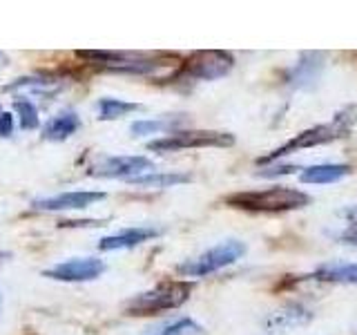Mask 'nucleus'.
<instances>
[{"label": "nucleus", "mask_w": 357, "mask_h": 335, "mask_svg": "<svg viewBox=\"0 0 357 335\" xmlns=\"http://www.w3.org/2000/svg\"><path fill=\"white\" fill-rule=\"evenodd\" d=\"M357 123V105H346L342 112H337L333 119V123H321V126H312L308 130H301L297 137L288 139L284 145H279L273 152H268L266 156H259L257 163L266 165V163H273L282 156H288L293 152L299 150H308V148H317V145H326L333 143L342 137L349 134V130Z\"/></svg>", "instance_id": "obj_1"}, {"label": "nucleus", "mask_w": 357, "mask_h": 335, "mask_svg": "<svg viewBox=\"0 0 357 335\" xmlns=\"http://www.w3.org/2000/svg\"><path fill=\"white\" fill-rule=\"evenodd\" d=\"M226 204L248 212H288L310 204V197L290 186H273L264 190H243L226 199Z\"/></svg>", "instance_id": "obj_2"}, {"label": "nucleus", "mask_w": 357, "mask_h": 335, "mask_svg": "<svg viewBox=\"0 0 357 335\" xmlns=\"http://www.w3.org/2000/svg\"><path fill=\"white\" fill-rule=\"evenodd\" d=\"M190 293H192V284L190 282H163L154 286L152 290L137 295L126 304L128 315H159V313L178 308L185 304Z\"/></svg>", "instance_id": "obj_3"}, {"label": "nucleus", "mask_w": 357, "mask_h": 335, "mask_svg": "<svg viewBox=\"0 0 357 335\" xmlns=\"http://www.w3.org/2000/svg\"><path fill=\"white\" fill-rule=\"evenodd\" d=\"M234 145V134L215 130H174L163 139L148 143L152 152H178L192 148H230Z\"/></svg>", "instance_id": "obj_4"}, {"label": "nucleus", "mask_w": 357, "mask_h": 335, "mask_svg": "<svg viewBox=\"0 0 357 335\" xmlns=\"http://www.w3.org/2000/svg\"><path fill=\"white\" fill-rule=\"evenodd\" d=\"M243 255H245V244L239 239H228V241L217 244L215 248L201 253L195 260L181 264L178 266V273H183L188 277H206L234 264L237 260H241Z\"/></svg>", "instance_id": "obj_5"}, {"label": "nucleus", "mask_w": 357, "mask_h": 335, "mask_svg": "<svg viewBox=\"0 0 357 335\" xmlns=\"http://www.w3.org/2000/svg\"><path fill=\"white\" fill-rule=\"evenodd\" d=\"M78 56L89 63L105 67L109 72L141 74V76H150L165 65L156 56H145L134 52H78Z\"/></svg>", "instance_id": "obj_6"}, {"label": "nucleus", "mask_w": 357, "mask_h": 335, "mask_svg": "<svg viewBox=\"0 0 357 335\" xmlns=\"http://www.w3.org/2000/svg\"><path fill=\"white\" fill-rule=\"evenodd\" d=\"M232 67H234L232 54L221 50H204L190 56L183 63V72L185 76L195 78V81H217V78L230 74Z\"/></svg>", "instance_id": "obj_7"}, {"label": "nucleus", "mask_w": 357, "mask_h": 335, "mask_svg": "<svg viewBox=\"0 0 357 335\" xmlns=\"http://www.w3.org/2000/svg\"><path fill=\"white\" fill-rule=\"evenodd\" d=\"M154 172V163L148 156H137V154H126V156H105L98 163L89 168L92 177H103V179H139L143 174Z\"/></svg>", "instance_id": "obj_8"}, {"label": "nucleus", "mask_w": 357, "mask_h": 335, "mask_svg": "<svg viewBox=\"0 0 357 335\" xmlns=\"http://www.w3.org/2000/svg\"><path fill=\"white\" fill-rule=\"evenodd\" d=\"M105 271V264L96 257H74L54 268H47L43 275L59 282H89V279L100 277Z\"/></svg>", "instance_id": "obj_9"}, {"label": "nucleus", "mask_w": 357, "mask_h": 335, "mask_svg": "<svg viewBox=\"0 0 357 335\" xmlns=\"http://www.w3.org/2000/svg\"><path fill=\"white\" fill-rule=\"evenodd\" d=\"M100 199H105V193H98V190H72V193H61V195H54V197L33 199L31 206L36 210H47V212L83 210V208L94 206Z\"/></svg>", "instance_id": "obj_10"}, {"label": "nucleus", "mask_w": 357, "mask_h": 335, "mask_svg": "<svg viewBox=\"0 0 357 335\" xmlns=\"http://www.w3.org/2000/svg\"><path fill=\"white\" fill-rule=\"evenodd\" d=\"M324 70V56L319 52H304L299 56L297 65L293 67V72L288 74V83L297 89L312 87L321 76Z\"/></svg>", "instance_id": "obj_11"}, {"label": "nucleus", "mask_w": 357, "mask_h": 335, "mask_svg": "<svg viewBox=\"0 0 357 335\" xmlns=\"http://www.w3.org/2000/svg\"><path fill=\"white\" fill-rule=\"evenodd\" d=\"M312 320V313L301 306V304H286L284 308H277L275 313L266 318L264 327L273 333H286V331H293L297 327H304Z\"/></svg>", "instance_id": "obj_12"}, {"label": "nucleus", "mask_w": 357, "mask_h": 335, "mask_svg": "<svg viewBox=\"0 0 357 335\" xmlns=\"http://www.w3.org/2000/svg\"><path fill=\"white\" fill-rule=\"evenodd\" d=\"M161 228H150V226H139V228H126L116 234H109V237H103L98 241L100 251H126V248H134L143 241H150L154 237H159Z\"/></svg>", "instance_id": "obj_13"}, {"label": "nucleus", "mask_w": 357, "mask_h": 335, "mask_svg": "<svg viewBox=\"0 0 357 335\" xmlns=\"http://www.w3.org/2000/svg\"><path fill=\"white\" fill-rule=\"evenodd\" d=\"M78 130H81V117H78L74 110H63V112H59V114L52 117L47 123H45L40 137L45 141L59 143V141H67Z\"/></svg>", "instance_id": "obj_14"}, {"label": "nucleus", "mask_w": 357, "mask_h": 335, "mask_svg": "<svg viewBox=\"0 0 357 335\" xmlns=\"http://www.w3.org/2000/svg\"><path fill=\"white\" fill-rule=\"evenodd\" d=\"M353 172V168L349 163H317L304 168L299 174L301 184H335L342 181L344 177H349Z\"/></svg>", "instance_id": "obj_15"}, {"label": "nucleus", "mask_w": 357, "mask_h": 335, "mask_svg": "<svg viewBox=\"0 0 357 335\" xmlns=\"http://www.w3.org/2000/svg\"><path fill=\"white\" fill-rule=\"evenodd\" d=\"M319 282L331 284H353L357 286V264H335V266H321L319 271L310 275Z\"/></svg>", "instance_id": "obj_16"}, {"label": "nucleus", "mask_w": 357, "mask_h": 335, "mask_svg": "<svg viewBox=\"0 0 357 335\" xmlns=\"http://www.w3.org/2000/svg\"><path fill=\"white\" fill-rule=\"evenodd\" d=\"M185 121V114H170V117H159V119H143V121H134L130 132L134 137H145V134H156V132H165L176 128L178 123Z\"/></svg>", "instance_id": "obj_17"}, {"label": "nucleus", "mask_w": 357, "mask_h": 335, "mask_svg": "<svg viewBox=\"0 0 357 335\" xmlns=\"http://www.w3.org/2000/svg\"><path fill=\"white\" fill-rule=\"evenodd\" d=\"M185 181H190V174H183V172H150L139 179H132L130 184L143 186V188H172L176 184H185Z\"/></svg>", "instance_id": "obj_18"}, {"label": "nucleus", "mask_w": 357, "mask_h": 335, "mask_svg": "<svg viewBox=\"0 0 357 335\" xmlns=\"http://www.w3.org/2000/svg\"><path fill=\"white\" fill-rule=\"evenodd\" d=\"M137 110H141L139 103H130V100H123V98H100L98 100V119L100 121H114V119H121Z\"/></svg>", "instance_id": "obj_19"}, {"label": "nucleus", "mask_w": 357, "mask_h": 335, "mask_svg": "<svg viewBox=\"0 0 357 335\" xmlns=\"http://www.w3.org/2000/svg\"><path fill=\"white\" fill-rule=\"evenodd\" d=\"M14 107L18 112V119H20V128L22 130H36L38 123H40V117H38V107L31 103L29 98L25 96H18L14 100Z\"/></svg>", "instance_id": "obj_20"}, {"label": "nucleus", "mask_w": 357, "mask_h": 335, "mask_svg": "<svg viewBox=\"0 0 357 335\" xmlns=\"http://www.w3.org/2000/svg\"><path fill=\"white\" fill-rule=\"evenodd\" d=\"M20 87H31V89H36V92L47 94V87L59 89V81H56L54 76H47V74H43V76H27V78H18L16 83L7 85V92H11V89H20Z\"/></svg>", "instance_id": "obj_21"}, {"label": "nucleus", "mask_w": 357, "mask_h": 335, "mask_svg": "<svg viewBox=\"0 0 357 335\" xmlns=\"http://www.w3.org/2000/svg\"><path fill=\"white\" fill-rule=\"evenodd\" d=\"M161 335H206V329L201 327V324H197L195 320L183 318V320L172 322L170 327H165Z\"/></svg>", "instance_id": "obj_22"}, {"label": "nucleus", "mask_w": 357, "mask_h": 335, "mask_svg": "<svg viewBox=\"0 0 357 335\" xmlns=\"http://www.w3.org/2000/svg\"><path fill=\"white\" fill-rule=\"evenodd\" d=\"M295 170H299L297 165H273V168H264V170H259L257 174L259 177H284V174H293Z\"/></svg>", "instance_id": "obj_23"}, {"label": "nucleus", "mask_w": 357, "mask_h": 335, "mask_svg": "<svg viewBox=\"0 0 357 335\" xmlns=\"http://www.w3.org/2000/svg\"><path fill=\"white\" fill-rule=\"evenodd\" d=\"M14 132V119L9 112H0V137H11Z\"/></svg>", "instance_id": "obj_24"}, {"label": "nucleus", "mask_w": 357, "mask_h": 335, "mask_svg": "<svg viewBox=\"0 0 357 335\" xmlns=\"http://www.w3.org/2000/svg\"><path fill=\"white\" fill-rule=\"evenodd\" d=\"M346 215H349V221H351V223H355V226H357V208L346 210Z\"/></svg>", "instance_id": "obj_25"}, {"label": "nucleus", "mask_w": 357, "mask_h": 335, "mask_svg": "<svg viewBox=\"0 0 357 335\" xmlns=\"http://www.w3.org/2000/svg\"><path fill=\"white\" fill-rule=\"evenodd\" d=\"M3 257H9V255H5V253H0V260H3Z\"/></svg>", "instance_id": "obj_26"}, {"label": "nucleus", "mask_w": 357, "mask_h": 335, "mask_svg": "<svg viewBox=\"0 0 357 335\" xmlns=\"http://www.w3.org/2000/svg\"><path fill=\"white\" fill-rule=\"evenodd\" d=\"M355 246H357V241H355Z\"/></svg>", "instance_id": "obj_27"}, {"label": "nucleus", "mask_w": 357, "mask_h": 335, "mask_svg": "<svg viewBox=\"0 0 357 335\" xmlns=\"http://www.w3.org/2000/svg\"><path fill=\"white\" fill-rule=\"evenodd\" d=\"M0 112H3V110H0Z\"/></svg>", "instance_id": "obj_28"}]
</instances>
